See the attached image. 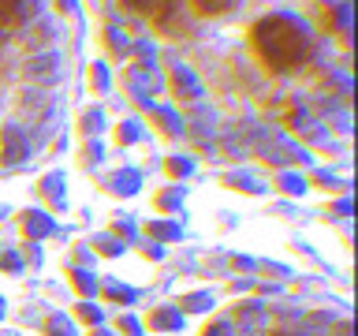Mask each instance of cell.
I'll use <instances>...</instances> for the list:
<instances>
[{
	"instance_id": "cell-1",
	"label": "cell",
	"mask_w": 358,
	"mask_h": 336,
	"mask_svg": "<svg viewBox=\"0 0 358 336\" xmlns=\"http://www.w3.org/2000/svg\"><path fill=\"white\" fill-rule=\"evenodd\" d=\"M250 45L268 71H299L302 64L310 60L313 52V38L310 30L302 27L295 15H284V11H273V15L257 19L250 27Z\"/></svg>"
},
{
	"instance_id": "cell-2",
	"label": "cell",
	"mask_w": 358,
	"mask_h": 336,
	"mask_svg": "<svg viewBox=\"0 0 358 336\" xmlns=\"http://www.w3.org/2000/svg\"><path fill=\"white\" fill-rule=\"evenodd\" d=\"M60 52H38V56H30V64H27V78L34 86H56L60 83Z\"/></svg>"
},
{
	"instance_id": "cell-3",
	"label": "cell",
	"mask_w": 358,
	"mask_h": 336,
	"mask_svg": "<svg viewBox=\"0 0 358 336\" xmlns=\"http://www.w3.org/2000/svg\"><path fill=\"white\" fill-rule=\"evenodd\" d=\"M0 142H4L0 157H4L8 164H15V161H22V157H27V142H22V131H19V127H4Z\"/></svg>"
},
{
	"instance_id": "cell-4",
	"label": "cell",
	"mask_w": 358,
	"mask_h": 336,
	"mask_svg": "<svg viewBox=\"0 0 358 336\" xmlns=\"http://www.w3.org/2000/svg\"><path fill=\"white\" fill-rule=\"evenodd\" d=\"M22 27V11H19V0H0V41L11 38Z\"/></svg>"
},
{
	"instance_id": "cell-5",
	"label": "cell",
	"mask_w": 358,
	"mask_h": 336,
	"mask_svg": "<svg viewBox=\"0 0 358 336\" xmlns=\"http://www.w3.org/2000/svg\"><path fill=\"white\" fill-rule=\"evenodd\" d=\"M172 90L179 97H190V101L201 97V86H198V78L190 75V67H176L172 71Z\"/></svg>"
},
{
	"instance_id": "cell-6",
	"label": "cell",
	"mask_w": 358,
	"mask_h": 336,
	"mask_svg": "<svg viewBox=\"0 0 358 336\" xmlns=\"http://www.w3.org/2000/svg\"><path fill=\"white\" fill-rule=\"evenodd\" d=\"M153 90H157V78L145 71V67H134V71H131V94L142 97V101H150Z\"/></svg>"
},
{
	"instance_id": "cell-7",
	"label": "cell",
	"mask_w": 358,
	"mask_h": 336,
	"mask_svg": "<svg viewBox=\"0 0 358 336\" xmlns=\"http://www.w3.org/2000/svg\"><path fill=\"white\" fill-rule=\"evenodd\" d=\"M239 325H243V329H250V332H257V329H265V325H268V318H265V310L257 307V302H246V307H239Z\"/></svg>"
},
{
	"instance_id": "cell-8",
	"label": "cell",
	"mask_w": 358,
	"mask_h": 336,
	"mask_svg": "<svg viewBox=\"0 0 358 336\" xmlns=\"http://www.w3.org/2000/svg\"><path fill=\"white\" fill-rule=\"evenodd\" d=\"M329 325H332V314H310V318L302 321L299 336H329Z\"/></svg>"
},
{
	"instance_id": "cell-9",
	"label": "cell",
	"mask_w": 358,
	"mask_h": 336,
	"mask_svg": "<svg viewBox=\"0 0 358 336\" xmlns=\"http://www.w3.org/2000/svg\"><path fill=\"white\" fill-rule=\"evenodd\" d=\"M198 11H206V15H220V11H228V8H235L239 0H190Z\"/></svg>"
},
{
	"instance_id": "cell-10",
	"label": "cell",
	"mask_w": 358,
	"mask_h": 336,
	"mask_svg": "<svg viewBox=\"0 0 358 336\" xmlns=\"http://www.w3.org/2000/svg\"><path fill=\"white\" fill-rule=\"evenodd\" d=\"M52 41V22H38V27H34L30 30V45H34V49H41V45H49Z\"/></svg>"
},
{
	"instance_id": "cell-11",
	"label": "cell",
	"mask_w": 358,
	"mask_h": 336,
	"mask_svg": "<svg viewBox=\"0 0 358 336\" xmlns=\"http://www.w3.org/2000/svg\"><path fill=\"white\" fill-rule=\"evenodd\" d=\"M127 4H131L134 11H142V15H150V19H153L157 11H161V8L168 4V0H127Z\"/></svg>"
},
{
	"instance_id": "cell-12",
	"label": "cell",
	"mask_w": 358,
	"mask_h": 336,
	"mask_svg": "<svg viewBox=\"0 0 358 336\" xmlns=\"http://www.w3.org/2000/svg\"><path fill=\"white\" fill-rule=\"evenodd\" d=\"M108 45H112V49H116V52H127V34L112 27V30H108Z\"/></svg>"
},
{
	"instance_id": "cell-13",
	"label": "cell",
	"mask_w": 358,
	"mask_h": 336,
	"mask_svg": "<svg viewBox=\"0 0 358 336\" xmlns=\"http://www.w3.org/2000/svg\"><path fill=\"white\" fill-rule=\"evenodd\" d=\"M347 22H351V4H340V8H336V15H332V27L347 30Z\"/></svg>"
},
{
	"instance_id": "cell-14",
	"label": "cell",
	"mask_w": 358,
	"mask_h": 336,
	"mask_svg": "<svg viewBox=\"0 0 358 336\" xmlns=\"http://www.w3.org/2000/svg\"><path fill=\"white\" fill-rule=\"evenodd\" d=\"M49 336H71V325L60 321V318H52L49 321Z\"/></svg>"
},
{
	"instance_id": "cell-15",
	"label": "cell",
	"mask_w": 358,
	"mask_h": 336,
	"mask_svg": "<svg viewBox=\"0 0 358 336\" xmlns=\"http://www.w3.org/2000/svg\"><path fill=\"white\" fill-rule=\"evenodd\" d=\"M201 336H235V332H231V325H228V321H217V325H209V329L201 332Z\"/></svg>"
},
{
	"instance_id": "cell-16",
	"label": "cell",
	"mask_w": 358,
	"mask_h": 336,
	"mask_svg": "<svg viewBox=\"0 0 358 336\" xmlns=\"http://www.w3.org/2000/svg\"><path fill=\"white\" fill-rule=\"evenodd\" d=\"M157 120H161V123H164V131H176V127H179V120H176V112H168V108H161V112H157Z\"/></svg>"
},
{
	"instance_id": "cell-17",
	"label": "cell",
	"mask_w": 358,
	"mask_h": 336,
	"mask_svg": "<svg viewBox=\"0 0 358 336\" xmlns=\"http://www.w3.org/2000/svg\"><path fill=\"white\" fill-rule=\"evenodd\" d=\"M179 318H176V314L172 310H161V314H157V318H153V325H176Z\"/></svg>"
},
{
	"instance_id": "cell-18",
	"label": "cell",
	"mask_w": 358,
	"mask_h": 336,
	"mask_svg": "<svg viewBox=\"0 0 358 336\" xmlns=\"http://www.w3.org/2000/svg\"><path fill=\"white\" fill-rule=\"evenodd\" d=\"M332 336H351V321H340V325H336V332Z\"/></svg>"
},
{
	"instance_id": "cell-19",
	"label": "cell",
	"mask_w": 358,
	"mask_h": 336,
	"mask_svg": "<svg viewBox=\"0 0 358 336\" xmlns=\"http://www.w3.org/2000/svg\"><path fill=\"white\" fill-rule=\"evenodd\" d=\"M0 314H4V307H0Z\"/></svg>"
}]
</instances>
